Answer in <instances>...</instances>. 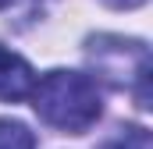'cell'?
Segmentation results:
<instances>
[{
	"label": "cell",
	"mask_w": 153,
	"mask_h": 149,
	"mask_svg": "<svg viewBox=\"0 0 153 149\" xmlns=\"http://www.w3.org/2000/svg\"><path fill=\"white\" fill-rule=\"evenodd\" d=\"M32 107L39 121L53 131L82 135L103 114V92L93 74L82 71H46L32 85Z\"/></svg>",
	"instance_id": "1"
},
{
	"label": "cell",
	"mask_w": 153,
	"mask_h": 149,
	"mask_svg": "<svg viewBox=\"0 0 153 149\" xmlns=\"http://www.w3.org/2000/svg\"><path fill=\"white\" fill-rule=\"evenodd\" d=\"M39 11H43V0H0V14H7V21L11 18H36Z\"/></svg>",
	"instance_id": "6"
},
{
	"label": "cell",
	"mask_w": 153,
	"mask_h": 149,
	"mask_svg": "<svg viewBox=\"0 0 153 149\" xmlns=\"http://www.w3.org/2000/svg\"><path fill=\"white\" fill-rule=\"evenodd\" d=\"M100 149H150V131L143 124H121L111 139H103Z\"/></svg>",
	"instance_id": "4"
},
{
	"label": "cell",
	"mask_w": 153,
	"mask_h": 149,
	"mask_svg": "<svg viewBox=\"0 0 153 149\" xmlns=\"http://www.w3.org/2000/svg\"><path fill=\"white\" fill-rule=\"evenodd\" d=\"M103 4H111L117 11H132V7H139V4H146V0H103Z\"/></svg>",
	"instance_id": "7"
},
{
	"label": "cell",
	"mask_w": 153,
	"mask_h": 149,
	"mask_svg": "<svg viewBox=\"0 0 153 149\" xmlns=\"http://www.w3.org/2000/svg\"><path fill=\"white\" fill-rule=\"evenodd\" d=\"M32 85H36V71L25 57H18L14 50L0 46V100L4 103H18V100H29L32 96Z\"/></svg>",
	"instance_id": "3"
},
{
	"label": "cell",
	"mask_w": 153,
	"mask_h": 149,
	"mask_svg": "<svg viewBox=\"0 0 153 149\" xmlns=\"http://www.w3.org/2000/svg\"><path fill=\"white\" fill-rule=\"evenodd\" d=\"M0 149H36V135L22 121H0Z\"/></svg>",
	"instance_id": "5"
},
{
	"label": "cell",
	"mask_w": 153,
	"mask_h": 149,
	"mask_svg": "<svg viewBox=\"0 0 153 149\" xmlns=\"http://www.w3.org/2000/svg\"><path fill=\"white\" fill-rule=\"evenodd\" d=\"M85 60L100 82L121 92L128 89L143 110L150 107V46L143 39L93 36L85 43Z\"/></svg>",
	"instance_id": "2"
}]
</instances>
